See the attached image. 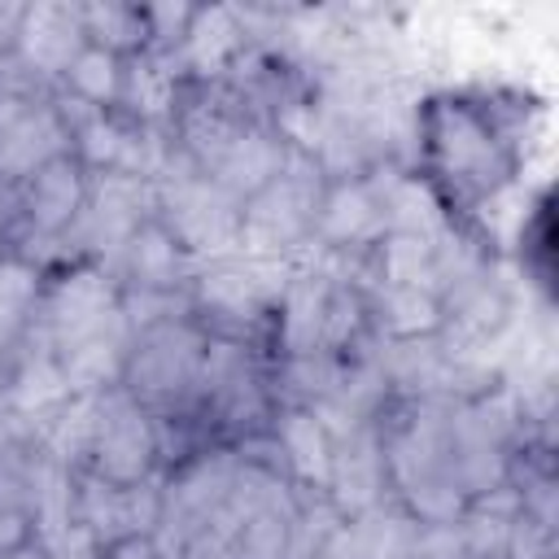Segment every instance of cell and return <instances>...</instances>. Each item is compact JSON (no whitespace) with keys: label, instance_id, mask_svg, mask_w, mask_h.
<instances>
[{"label":"cell","instance_id":"cell-1","mask_svg":"<svg viewBox=\"0 0 559 559\" xmlns=\"http://www.w3.org/2000/svg\"><path fill=\"white\" fill-rule=\"evenodd\" d=\"M323 205V179L319 166L301 153H284L280 170L249 197L240 210V245L253 258H280L293 249L319 218Z\"/></svg>","mask_w":559,"mask_h":559},{"label":"cell","instance_id":"cell-2","mask_svg":"<svg viewBox=\"0 0 559 559\" xmlns=\"http://www.w3.org/2000/svg\"><path fill=\"white\" fill-rule=\"evenodd\" d=\"M201 358H205V336L192 323L170 319V323L144 328L131 341V354H127V367H122L127 371V393L135 402L170 406V402H179L197 389Z\"/></svg>","mask_w":559,"mask_h":559},{"label":"cell","instance_id":"cell-3","mask_svg":"<svg viewBox=\"0 0 559 559\" xmlns=\"http://www.w3.org/2000/svg\"><path fill=\"white\" fill-rule=\"evenodd\" d=\"M240 197L205 179L197 166L188 175H166L162 183V210L166 231L188 253H231L240 245Z\"/></svg>","mask_w":559,"mask_h":559},{"label":"cell","instance_id":"cell-4","mask_svg":"<svg viewBox=\"0 0 559 559\" xmlns=\"http://www.w3.org/2000/svg\"><path fill=\"white\" fill-rule=\"evenodd\" d=\"M92 454H96V476H105L114 485H140L148 476L153 454H157V432H153L144 406L127 389L100 393Z\"/></svg>","mask_w":559,"mask_h":559},{"label":"cell","instance_id":"cell-5","mask_svg":"<svg viewBox=\"0 0 559 559\" xmlns=\"http://www.w3.org/2000/svg\"><path fill=\"white\" fill-rule=\"evenodd\" d=\"M197 288H201V301H205L214 314L253 323V319H262V310H266L271 301L284 297V288H288V266H284L280 258H253V253L236 258V253H227V258H218V262L197 280Z\"/></svg>","mask_w":559,"mask_h":559},{"label":"cell","instance_id":"cell-6","mask_svg":"<svg viewBox=\"0 0 559 559\" xmlns=\"http://www.w3.org/2000/svg\"><path fill=\"white\" fill-rule=\"evenodd\" d=\"M66 122L52 105L26 100L22 92L0 96V179H31L66 153Z\"/></svg>","mask_w":559,"mask_h":559},{"label":"cell","instance_id":"cell-7","mask_svg":"<svg viewBox=\"0 0 559 559\" xmlns=\"http://www.w3.org/2000/svg\"><path fill=\"white\" fill-rule=\"evenodd\" d=\"M162 515V493L153 485H114L92 476L79 485V524L96 537V546H122L135 533H148Z\"/></svg>","mask_w":559,"mask_h":559},{"label":"cell","instance_id":"cell-8","mask_svg":"<svg viewBox=\"0 0 559 559\" xmlns=\"http://www.w3.org/2000/svg\"><path fill=\"white\" fill-rule=\"evenodd\" d=\"M127 354H131V323H127L122 306L114 314H105L96 328L57 345V362L66 371L70 393H100L105 384H114L127 367Z\"/></svg>","mask_w":559,"mask_h":559},{"label":"cell","instance_id":"cell-9","mask_svg":"<svg viewBox=\"0 0 559 559\" xmlns=\"http://www.w3.org/2000/svg\"><path fill=\"white\" fill-rule=\"evenodd\" d=\"M83 39H87L83 9H70V4H35V9H22L13 22L17 57L26 70H39V74L70 70V61L87 48Z\"/></svg>","mask_w":559,"mask_h":559},{"label":"cell","instance_id":"cell-10","mask_svg":"<svg viewBox=\"0 0 559 559\" xmlns=\"http://www.w3.org/2000/svg\"><path fill=\"white\" fill-rule=\"evenodd\" d=\"M201 397L231 424H245L262 411V384L253 371V358L236 341H210L201 358Z\"/></svg>","mask_w":559,"mask_h":559},{"label":"cell","instance_id":"cell-11","mask_svg":"<svg viewBox=\"0 0 559 559\" xmlns=\"http://www.w3.org/2000/svg\"><path fill=\"white\" fill-rule=\"evenodd\" d=\"M144 201H148L144 179L105 170L100 183L92 188V197L83 201V214H79L83 218V240L92 249H122L127 236L144 223Z\"/></svg>","mask_w":559,"mask_h":559},{"label":"cell","instance_id":"cell-12","mask_svg":"<svg viewBox=\"0 0 559 559\" xmlns=\"http://www.w3.org/2000/svg\"><path fill=\"white\" fill-rule=\"evenodd\" d=\"M114 310H118V293H114L109 275H100V271H74V275H66L48 293V306H44V328H48L52 349L61 341L96 328Z\"/></svg>","mask_w":559,"mask_h":559},{"label":"cell","instance_id":"cell-13","mask_svg":"<svg viewBox=\"0 0 559 559\" xmlns=\"http://www.w3.org/2000/svg\"><path fill=\"white\" fill-rule=\"evenodd\" d=\"M83 201H87L83 175H79V166L61 153V157H52L48 166H39V170L31 175L26 197H22V210H26V218L35 223V231L57 236L61 227H70V223L83 214Z\"/></svg>","mask_w":559,"mask_h":559},{"label":"cell","instance_id":"cell-14","mask_svg":"<svg viewBox=\"0 0 559 559\" xmlns=\"http://www.w3.org/2000/svg\"><path fill=\"white\" fill-rule=\"evenodd\" d=\"M118 253H122V266H127L131 284L148 288V293H175V284H183V275H188V253L166 231V223L144 218Z\"/></svg>","mask_w":559,"mask_h":559},{"label":"cell","instance_id":"cell-15","mask_svg":"<svg viewBox=\"0 0 559 559\" xmlns=\"http://www.w3.org/2000/svg\"><path fill=\"white\" fill-rule=\"evenodd\" d=\"M380 476H384V454H380V445H376L371 432H362L354 424V428H345V432L332 437V472H328V485H336V493H341L345 507H354V511L376 507Z\"/></svg>","mask_w":559,"mask_h":559},{"label":"cell","instance_id":"cell-16","mask_svg":"<svg viewBox=\"0 0 559 559\" xmlns=\"http://www.w3.org/2000/svg\"><path fill=\"white\" fill-rule=\"evenodd\" d=\"M319 231L332 245H358L371 240L376 231H384V210L371 183H341L332 197H323L319 205Z\"/></svg>","mask_w":559,"mask_h":559},{"label":"cell","instance_id":"cell-17","mask_svg":"<svg viewBox=\"0 0 559 559\" xmlns=\"http://www.w3.org/2000/svg\"><path fill=\"white\" fill-rule=\"evenodd\" d=\"M280 450L288 454V463L297 467L301 480L328 485V472H332V432L323 428L319 415H310V411L284 415L280 419Z\"/></svg>","mask_w":559,"mask_h":559},{"label":"cell","instance_id":"cell-18","mask_svg":"<svg viewBox=\"0 0 559 559\" xmlns=\"http://www.w3.org/2000/svg\"><path fill=\"white\" fill-rule=\"evenodd\" d=\"M66 397H70L66 371H61L57 354H48V349H44V354H31V358L17 367L13 384H9V402H13L17 415H44V411L61 406Z\"/></svg>","mask_w":559,"mask_h":559},{"label":"cell","instance_id":"cell-19","mask_svg":"<svg viewBox=\"0 0 559 559\" xmlns=\"http://www.w3.org/2000/svg\"><path fill=\"white\" fill-rule=\"evenodd\" d=\"M240 48V22L231 9H201L183 31V57L197 70H218Z\"/></svg>","mask_w":559,"mask_h":559},{"label":"cell","instance_id":"cell-20","mask_svg":"<svg viewBox=\"0 0 559 559\" xmlns=\"http://www.w3.org/2000/svg\"><path fill=\"white\" fill-rule=\"evenodd\" d=\"M122 96L140 118H162L175 105V74L162 57L144 52L131 61V70L122 74Z\"/></svg>","mask_w":559,"mask_h":559},{"label":"cell","instance_id":"cell-21","mask_svg":"<svg viewBox=\"0 0 559 559\" xmlns=\"http://www.w3.org/2000/svg\"><path fill=\"white\" fill-rule=\"evenodd\" d=\"M380 319L393 336H419L441 323V306L424 288H384L380 293Z\"/></svg>","mask_w":559,"mask_h":559},{"label":"cell","instance_id":"cell-22","mask_svg":"<svg viewBox=\"0 0 559 559\" xmlns=\"http://www.w3.org/2000/svg\"><path fill=\"white\" fill-rule=\"evenodd\" d=\"M70 87H74V96L83 100V105H100V100H109V96H118L122 92V70H118V61H114V52H105V48H83L74 61H70Z\"/></svg>","mask_w":559,"mask_h":559},{"label":"cell","instance_id":"cell-23","mask_svg":"<svg viewBox=\"0 0 559 559\" xmlns=\"http://www.w3.org/2000/svg\"><path fill=\"white\" fill-rule=\"evenodd\" d=\"M83 31L92 39H100L96 48L114 52V48H127L144 35V13L135 9H122V4H105V9H83Z\"/></svg>","mask_w":559,"mask_h":559},{"label":"cell","instance_id":"cell-24","mask_svg":"<svg viewBox=\"0 0 559 559\" xmlns=\"http://www.w3.org/2000/svg\"><path fill=\"white\" fill-rule=\"evenodd\" d=\"M35 271L26 262H13V258H0V341L22 323L31 297H35Z\"/></svg>","mask_w":559,"mask_h":559},{"label":"cell","instance_id":"cell-25","mask_svg":"<svg viewBox=\"0 0 559 559\" xmlns=\"http://www.w3.org/2000/svg\"><path fill=\"white\" fill-rule=\"evenodd\" d=\"M122 144H127V127H118L114 118L105 114H87L79 122V153L100 166V170H118V157H122Z\"/></svg>","mask_w":559,"mask_h":559},{"label":"cell","instance_id":"cell-26","mask_svg":"<svg viewBox=\"0 0 559 559\" xmlns=\"http://www.w3.org/2000/svg\"><path fill=\"white\" fill-rule=\"evenodd\" d=\"M4 559H44V550H35V546H17V550H9Z\"/></svg>","mask_w":559,"mask_h":559}]
</instances>
